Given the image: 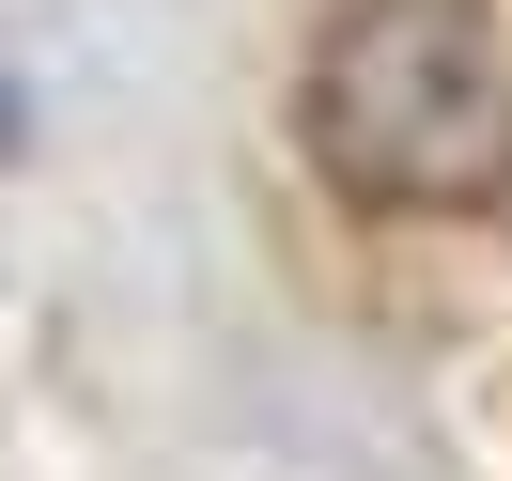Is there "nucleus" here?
Wrapping results in <instances>:
<instances>
[{
	"instance_id": "nucleus-1",
	"label": "nucleus",
	"mask_w": 512,
	"mask_h": 481,
	"mask_svg": "<svg viewBox=\"0 0 512 481\" xmlns=\"http://www.w3.org/2000/svg\"><path fill=\"white\" fill-rule=\"evenodd\" d=\"M311 156L388 218H450L512 171V47L481 0H357L311 47Z\"/></svg>"
}]
</instances>
